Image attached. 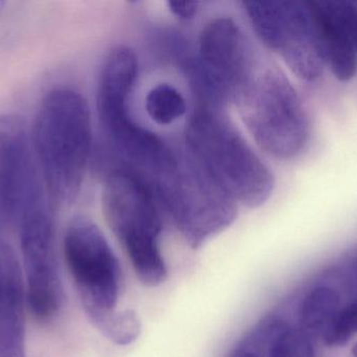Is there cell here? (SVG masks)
<instances>
[{"label": "cell", "instance_id": "obj_1", "mask_svg": "<svg viewBox=\"0 0 357 357\" xmlns=\"http://www.w3.org/2000/svg\"><path fill=\"white\" fill-rule=\"evenodd\" d=\"M31 134L50 196L70 205L81 192L91 153V115L85 99L69 88L52 90L40 105Z\"/></svg>", "mask_w": 357, "mask_h": 357}, {"label": "cell", "instance_id": "obj_2", "mask_svg": "<svg viewBox=\"0 0 357 357\" xmlns=\"http://www.w3.org/2000/svg\"><path fill=\"white\" fill-rule=\"evenodd\" d=\"M186 148L235 203L257 207L272 195V172L218 108L195 110L187 127Z\"/></svg>", "mask_w": 357, "mask_h": 357}, {"label": "cell", "instance_id": "obj_3", "mask_svg": "<svg viewBox=\"0 0 357 357\" xmlns=\"http://www.w3.org/2000/svg\"><path fill=\"white\" fill-rule=\"evenodd\" d=\"M102 203L107 224L140 282L148 287L162 284L167 278L160 249L162 221L151 189L132 172L116 170L107 178Z\"/></svg>", "mask_w": 357, "mask_h": 357}, {"label": "cell", "instance_id": "obj_4", "mask_svg": "<svg viewBox=\"0 0 357 357\" xmlns=\"http://www.w3.org/2000/svg\"><path fill=\"white\" fill-rule=\"evenodd\" d=\"M234 101L254 140L268 154L291 159L305 149L310 119L297 90L284 75L255 67Z\"/></svg>", "mask_w": 357, "mask_h": 357}, {"label": "cell", "instance_id": "obj_5", "mask_svg": "<svg viewBox=\"0 0 357 357\" xmlns=\"http://www.w3.org/2000/svg\"><path fill=\"white\" fill-rule=\"evenodd\" d=\"M175 169L154 191L178 232L192 249L218 236L236 219V203L195 161L187 148Z\"/></svg>", "mask_w": 357, "mask_h": 357}, {"label": "cell", "instance_id": "obj_6", "mask_svg": "<svg viewBox=\"0 0 357 357\" xmlns=\"http://www.w3.org/2000/svg\"><path fill=\"white\" fill-rule=\"evenodd\" d=\"M65 262L77 286L84 312L102 331L116 314L121 268L106 237L89 218H73L63 240Z\"/></svg>", "mask_w": 357, "mask_h": 357}, {"label": "cell", "instance_id": "obj_7", "mask_svg": "<svg viewBox=\"0 0 357 357\" xmlns=\"http://www.w3.org/2000/svg\"><path fill=\"white\" fill-rule=\"evenodd\" d=\"M238 25L227 17L210 21L199 37V54L186 61L199 106L218 108L235 100L255 69L253 57Z\"/></svg>", "mask_w": 357, "mask_h": 357}, {"label": "cell", "instance_id": "obj_8", "mask_svg": "<svg viewBox=\"0 0 357 357\" xmlns=\"http://www.w3.org/2000/svg\"><path fill=\"white\" fill-rule=\"evenodd\" d=\"M254 31L270 50L278 52L300 79L314 82L325 61L310 2L260 0L245 2Z\"/></svg>", "mask_w": 357, "mask_h": 357}, {"label": "cell", "instance_id": "obj_9", "mask_svg": "<svg viewBox=\"0 0 357 357\" xmlns=\"http://www.w3.org/2000/svg\"><path fill=\"white\" fill-rule=\"evenodd\" d=\"M20 249L27 308L36 320L52 321L62 308L64 291L56 259L54 221L42 201L21 216Z\"/></svg>", "mask_w": 357, "mask_h": 357}, {"label": "cell", "instance_id": "obj_10", "mask_svg": "<svg viewBox=\"0 0 357 357\" xmlns=\"http://www.w3.org/2000/svg\"><path fill=\"white\" fill-rule=\"evenodd\" d=\"M29 134L22 117L0 115V212L10 218L41 201Z\"/></svg>", "mask_w": 357, "mask_h": 357}, {"label": "cell", "instance_id": "obj_11", "mask_svg": "<svg viewBox=\"0 0 357 357\" xmlns=\"http://www.w3.org/2000/svg\"><path fill=\"white\" fill-rule=\"evenodd\" d=\"M24 278L12 249L0 247V357H26Z\"/></svg>", "mask_w": 357, "mask_h": 357}, {"label": "cell", "instance_id": "obj_12", "mask_svg": "<svg viewBox=\"0 0 357 357\" xmlns=\"http://www.w3.org/2000/svg\"><path fill=\"white\" fill-rule=\"evenodd\" d=\"M137 75L138 60L133 50L119 46L109 54L96 96L100 124L130 112V96Z\"/></svg>", "mask_w": 357, "mask_h": 357}, {"label": "cell", "instance_id": "obj_13", "mask_svg": "<svg viewBox=\"0 0 357 357\" xmlns=\"http://www.w3.org/2000/svg\"><path fill=\"white\" fill-rule=\"evenodd\" d=\"M325 64L340 81L357 71V54L340 15L337 1L310 2Z\"/></svg>", "mask_w": 357, "mask_h": 357}, {"label": "cell", "instance_id": "obj_14", "mask_svg": "<svg viewBox=\"0 0 357 357\" xmlns=\"http://www.w3.org/2000/svg\"><path fill=\"white\" fill-rule=\"evenodd\" d=\"M339 293L331 287L314 289L306 296L301 307L304 333H324L340 312Z\"/></svg>", "mask_w": 357, "mask_h": 357}, {"label": "cell", "instance_id": "obj_15", "mask_svg": "<svg viewBox=\"0 0 357 357\" xmlns=\"http://www.w3.org/2000/svg\"><path fill=\"white\" fill-rule=\"evenodd\" d=\"M146 108L153 121L159 125H169L186 112L184 96L169 84H159L153 88L146 99Z\"/></svg>", "mask_w": 357, "mask_h": 357}, {"label": "cell", "instance_id": "obj_16", "mask_svg": "<svg viewBox=\"0 0 357 357\" xmlns=\"http://www.w3.org/2000/svg\"><path fill=\"white\" fill-rule=\"evenodd\" d=\"M100 333L116 345H131L142 333V321L134 310L117 312Z\"/></svg>", "mask_w": 357, "mask_h": 357}, {"label": "cell", "instance_id": "obj_17", "mask_svg": "<svg viewBox=\"0 0 357 357\" xmlns=\"http://www.w3.org/2000/svg\"><path fill=\"white\" fill-rule=\"evenodd\" d=\"M357 335V301L340 310L328 328L323 333L324 343L329 347H341Z\"/></svg>", "mask_w": 357, "mask_h": 357}, {"label": "cell", "instance_id": "obj_18", "mask_svg": "<svg viewBox=\"0 0 357 357\" xmlns=\"http://www.w3.org/2000/svg\"><path fill=\"white\" fill-rule=\"evenodd\" d=\"M268 357H314V347L303 331L287 329L275 337Z\"/></svg>", "mask_w": 357, "mask_h": 357}, {"label": "cell", "instance_id": "obj_19", "mask_svg": "<svg viewBox=\"0 0 357 357\" xmlns=\"http://www.w3.org/2000/svg\"><path fill=\"white\" fill-rule=\"evenodd\" d=\"M340 15L347 29L352 45L357 54V6L350 1H337Z\"/></svg>", "mask_w": 357, "mask_h": 357}, {"label": "cell", "instance_id": "obj_20", "mask_svg": "<svg viewBox=\"0 0 357 357\" xmlns=\"http://www.w3.org/2000/svg\"><path fill=\"white\" fill-rule=\"evenodd\" d=\"M199 2L197 1H171L169 10L174 15L182 20H189L197 15Z\"/></svg>", "mask_w": 357, "mask_h": 357}, {"label": "cell", "instance_id": "obj_21", "mask_svg": "<svg viewBox=\"0 0 357 357\" xmlns=\"http://www.w3.org/2000/svg\"><path fill=\"white\" fill-rule=\"evenodd\" d=\"M238 357H259L256 356V354H252V352H245V354H241Z\"/></svg>", "mask_w": 357, "mask_h": 357}, {"label": "cell", "instance_id": "obj_22", "mask_svg": "<svg viewBox=\"0 0 357 357\" xmlns=\"http://www.w3.org/2000/svg\"><path fill=\"white\" fill-rule=\"evenodd\" d=\"M352 356L357 357V343L354 346L351 350Z\"/></svg>", "mask_w": 357, "mask_h": 357}, {"label": "cell", "instance_id": "obj_23", "mask_svg": "<svg viewBox=\"0 0 357 357\" xmlns=\"http://www.w3.org/2000/svg\"><path fill=\"white\" fill-rule=\"evenodd\" d=\"M4 6V2L0 1V10H1L2 6Z\"/></svg>", "mask_w": 357, "mask_h": 357}]
</instances>
